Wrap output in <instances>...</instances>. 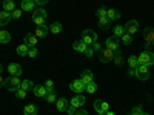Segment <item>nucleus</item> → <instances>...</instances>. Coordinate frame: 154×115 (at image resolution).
I'll use <instances>...</instances> for the list:
<instances>
[{
	"instance_id": "4",
	"label": "nucleus",
	"mask_w": 154,
	"mask_h": 115,
	"mask_svg": "<svg viewBox=\"0 0 154 115\" xmlns=\"http://www.w3.org/2000/svg\"><path fill=\"white\" fill-rule=\"evenodd\" d=\"M82 42H85L88 46H91L94 42H97V34L93 29H85L82 32Z\"/></svg>"
},
{
	"instance_id": "6",
	"label": "nucleus",
	"mask_w": 154,
	"mask_h": 115,
	"mask_svg": "<svg viewBox=\"0 0 154 115\" xmlns=\"http://www.w3.org/2000/svg\"><path fill=\"white\" fill-rule=\"evenodd\" d=\"M136 77L142 81H146L149 78V71H148V66H143V65H139L136 68Z\"/></svg>"
},
{
	"instance_id": "19",
	"label": "nucleus",
	"mask_w": 154,
	"mask_h": 115,
	"mask_svg": "<svg viewBox=\"0 0 154 115\" xmlns=\"http://www.w3.org/2000/svg\"><path fill=\"white\" fill-rule=\"evenodd\" d=\"M34 95L35 97H43L45 98V95L48 94V91H46V87L43 86V84H37V86H34Z\"/></svg>"
},
{
	"instance_id": "26",
	"label": "nucleus",
	"mask_w": 154,
	"mask_h": 115,
	"mask_svg": "<svg viewBox=\"0 0 154 115\" xmlns=\"http://www.w3.org/2000/svg\"><path fill=\"white\" fill-rule=\"evenodd\" d=\"M25 115H37V106L35 105H26L23 109Z\"/></svg>"
},
{
	"instance_id": "33",
	"label": "nucleus",
	"mask_w": 154,
	"mask_h": 115,
	"mask_svg": "<svg viewBox=\"0 0 154 115\" xmlns=\"http://www.w3.org/2000/svg\"><path fill=\"white\" fill-rule=\"evenodd\" d=\"M85 91H86L88 94H94V92L97 91V84H96L94 81H91V83H88V84L85 86Z\"/></svg>"
},
{
	"instance_id": "31",
	"label": "nucleus",
	"mask_w": 154,
	"mask_h": 115,
	"mask_svg": "<svg viewBox=\"0 0 154 115\" xmlns=\"http://www.w3.org/2000/svg\"><path fill=\"white\" fill-rule=\"evenodd\" d=\"M126 31H125V26H122V25H117V26H114V37H122L123 34H125Z\"/></svg>"
},
{
	"instance_id": "3",
	"label": "nucleus",
	"mask_w": 154,
	"mask_h": 115,
	"mask_svg": "<svg viewBox=\"0 0 154 115\" xmlns=\"http://www.w3.org/2000/svg\"><path fill=\"white\" fill-rule=\"evenodd\" d=\"M45 20H46V11L45 9H35L32 12V22L37 25V26L45 25Z\"/></svg>"
},
{
	"instance_id": "53",
	"label": "nucleus",
	"mask_w": 154,
	"mask_h": 115,
	"mask_svg": "<svg viewBox=\"0 0 154 115\" xmlns=\"http://www.w3.org/2000/svg\"><path fill=\"white\" fill-rule=\"evenodd\" d=\"M152 46H154V42H152Z\"/></svg>"
},
{
	"instance_id": "9",
	"label": "nucleus",
	"mask_w": 154,
	"mask_h": 115,
	"mask_svg": "<svg viewBox=\"0 0 154 115\" xmlns=\"http://www.w3.org/2000/svg\"><path fill=\"white\" fill-rule=\"evenodd\" d=\"M94 109L97 114H102V115H105L108 111H109V106L106 101H102V100H96L94 101Z\"/></svg>"
},
{
	"instance_id": "36",
	"label": "nucleus",
	"mask_w": 154,
	"mask_h": 115,
	"mask_svg": "<svg viewBox=\"0 0 154 115\" xmlns=\"http://www.w3.org/2000/svg\"><path fill=\"white\" fill-rule=\"evenodd\" d=\"M122 42H123V45H131V42H133V35H131V34H128V32H125V34L122 35Z\"/></svg>"
},
{
	"instance_id": "41",
	"label": "nucleus",
	"mask_w": 154,
	"mask_h": 115,
	"mask_svg": "<svg viewBox=\"0 0 154 115\" xmlns=\"http://www.w3.org/2000/svg\"><path fill=\"white\" fill-rule=\"evenodd\" d=\"M20 16H22V9H14L11 12V17L12 19H20Z\"/></svg>"
},
{
	"instance_id": "16",
	"label": "nucleus",
	"mask_w": 154,
	"mask_h": 115,
	"mask_svg": "<svg viewBox=\"0 0 154 115\" xmlns=\"http://www.w3.org/2000/svg\"><path fill=\"white\" fill-rule=\"evenodd\" d=\"M56 108H57L59 112H65L66 108H68V100H66L65 97L57 98V101H56Z\"/></svg>"
},
{
	"instance_id": "43",
	"label": "nucleus",
	"mask_w": 154,
	"mask_h": 115,
	"mask_svg": "<svg viewBox=\"0 0 154 115\" xmlns=\"http://www.w3.org/2000/svg\"><path fill=\"white\" fill-rule=\"evenodd\" d=\"M91 48H93L94 51H97V52H100V51H102V45H100L99 42H94V43L91 45Z\"/></svg>"
},
{
	"instance_id": "32",
	"label": "nucleus",
	"mask_w": 154,
	"mask_h": 115,
	"mask_svg": "<svg viewBox=\"0 0 154 115\" xmlns=\"http://www.w3.org/2000/svg\"><path fill=\"white\" fill-rule=\"evenodd\" d=\"M128 65H130V68L136 69V68L139 66V58H137L136 55H131L130 58H128Z\"/></svg>"
},
{
	"instance_id": "34",
	"label": "nucleus",
	"mask_w": 154,
	"mask_h": 115,
	"mask_svg": "<svg viewBox=\"0 0 154 115\" xmlns=\"http://www.w3.org/2000/svg\"><path fill=\"white\" fill-rule=\"evenodd\" d=\"M106 12H108V9L105 6H102V8H99L96 11V16H97V19H105L106 17Z\"/></svg>"
},
{
	"instance_id": "10",
	"label": "nucleus",
	"mask_w": 154,
	"mask_h": 115,
	"mask_svg": "<svg viewBox=\"0 0 154 115\" xmlns=\"http://www.w3.org/2000/svg\"><path fill=\"white\" fill-rule=\"evenodd\" d=\"M143 37H145V43H146V48H149L151 45H152V42H154V29L152 28H145V31H143Z\"/></svg>"
},
{
	"instance_id": "17",
	"label": "nucleus",
	"mask_w": 154,
	"mask_h": 115,
	"mask_svg": "<svg viewBox=\"0 0 154 115\" xmlns=\"http://www.w3.org/2000/svg\"><path fill=\"white\" fill-rule=\"evenodd\" d=\"M11 12L8 11H0V26H5V25H8L11 22Z\"/></svg>"
},
{
	"instance_id": "18",
	"label": "nucleus",
	"mask_w": 154,
	"mask_h": 115,
	"mask_svg": "<svg viewBox=\"0 0 154 115\" xmlns=\"http://www.w3.org/2000/svg\"><path fill=\"white\" fill-rule=\"evenodd\" d=\"M88 48V45L85 43V42H82V40H75L74 43H72V49L74 51H77V52H85V49Z\"/></svg>"
},
{
	"instance_id": "42",
	"label": "nucleus",
	"mask_w": 154,
	"mask_h": 115,
	"mask_svg": "<svg viewBox=\"0 0 154 115\" xmlns=\"http://www.w3.org/2000/svg\"><path fill=\"white\" fill-rule=\"evenodd\" d=\"M83 54H85V55L89 58V57H93V54H94V49H93L91 46H88V48L85 49V52H83Z\"/></svg>"
},
{
	"instance_id": "22",
	"label": "nucleus",
	"mask_w": 154,
	"mask_h": 115,
	"mask_svg": "<svg viewBox=\"0 0 154 115\" xmlns=\"http://www.w3.org/2000/svg\"><path fill=\"white\" fill-rule=\"evenodd\" d=\"M35 2L34 0H22V11H31L34 9Z\"/></svg>"
},
{
	"instance_id": "38",
	"label": "nucleus",
	"mask_w": 154,
	"mask_h": 115,
	"mask_svg": "<svg viewBox=\"0 0 154 115\" xmlns=\"http://www.w3.org/2000/svg\"><path fill=\"white\" fill-rule=\"evenodd\" d=\"M130 115H143L142 106H136V108H133V111H131V114H130Z\"/></svg>"
},
{
	"instance_id": "48",
	"label": "nucleus",
	"mask_w": 154,
	"mask_h": 115,
	"mask_svg": "<svg viewBox=\"0 0 154 115\" xmlns=\"http://www.w3.org/2000/svg\"><path fill=\"white\" fill-rule=\"evenodd\" d=\"M3 81H5V78L2 75H0V87H3Z\"/></svg>"
},
{
	"instance_id": "23",
	"label": "nucleus",
	"mask_w": 154,
	"mask_h": 115,
	"mask_svg": "<svg viewBox=\"0 0 154 115\" xmlns=\"http://www.w3.org/2000/svg\"><path fill=\"white\" fill-rule=\"evenodd\" d=\"M106 17L109 19V22H112V20H119V19H120V12H119L117 9H108Z\"/></svg>"
},
{
	"instance_id": "21",
	"label": "nucleus",
	"mask_w": 154,
	"mask_h": 115,
	"mask_svg": "<svg viewBox=\"0 0 154 115\" xmlns=\"http://www.w3.org/2000/svg\"><path fill=\"white\" fill-rule=\"evenodd\" d=\"M48 28H49V32H53V34H60V32H62V29H63V26H62V23H60V22H54V23H51Z\"/></svg>"
},
{
	"instance_id": "47",
	"label": "nucleus",
	"mask_w": 154,
	"mask_h": 115,
	"mask_svg": "<svg viewBox=\"0 0 154 115\" xmlns=\"http://www.w3.org/2000/svg\"><path fill=\"white\" fill-rule=\"evenodd\" d=\"M128 75H130V77H133V75H136V69H133V68H130V71H128Z\"/></svg>"
},
{
	"instance_id": "25",
	"label": "nucleus",
	"mask_w": 154,
	"mask_h": 115,
	"mask_svg": "<svg viewBox=\"0 0 154 115\" xmlns=\"http://www.w3.org/2000/svg\"><path fill=\"white\" fill-rule=\"evenodd\" d=\"M20 89H23V91H26V92H28V91H32V89H34V83L26 78V80H23V81L20 83Z\"/></svg>"
},
{
	"instance_id": "28",
	"label": "nucleus",
	"mask_w": 154,
	"mask_h": 115,
	"mask_svg": "<svg viewBox=\"0 0 154 115\" xmlns=\"http://www.w3.org/2000/svg\"><path fill=\"white\" fill-rule=\"evenodd\" d=\"M45 100H46V103H56L57 101V94H56L54 89L53 91H48V94L45 95Z\"/></svg>"
},
{
	"instance_id": "27",
	"label": "nucleus",
	"mask_w": 154,
	"mask_h": 115,
	"mask_svg": "<svg viewBox=\"0 0 154 115\" xmlns=\"http://www.w3.org/2000/svg\"><path fill=\"white\" fill-rule=\"evenodd\" d=\"M28 51H29V46H26V45H19L17 46V49H16V52L20 55V57H25V55H28Z\"/></svg>"
},
{
	"instance_id": "5",
	"label": "nucleus",
	"mask_w": 154,
	"mask_h": 115,
	"mask_svg": "<svg viewBox=\"0 0 154 115\" xmlns=\"http://www.w3.org/2000/svg\"><path fill=\"white\" fill-rule=\"evenodd\" d=\"M99 58L102 63H109L114 58V51L108 49V48H102V51L99 52Z\"/></svg>"
},
{
	"instance_id": "15",
	"label": "nucleus",
	"mask_w": 154,
	"mask_h": 115,
	"mask_svg": "<svg viewBox=\"0 0 154 115\" xmlns=\"http://www.w3.org/2000/svg\"><path fill=\"white\" fill-rule=\"evenodd\" d=\"M48 32H49V28H48V26H45V25H42V26H37V29H35L34 35H35L37 38H45V37L48 35Z\"/></svg>"
},
{
	"instance_id": "50",
	"label": "nucleus",
	"mask_w": 154,
	"mask_h": 115,
	"mask_svg": "<svg viewBox=\"0 0 154 115\" xmlns=\"http://www.w3.org/2000/svg\"><path fill=\"white\" fill-rule=\"evenodd\" d=\"M2 71H3V66H2V65H0V74H2Z\"/></svg>"
},
{
	"instance_id": "12",
	"label": "nucleus",
	"mask_w": 154,
	"mask_h": 115,
	"mask_svg": "<svg viewBox=\"0 0 154 115\" xmlns=\"http://www.w3.org/2000/svg\"><path fill=\"white\" fill-rule=\"evenodd\" d=\"M8 72H9L12 77H19L23 71H22V66L17 65V63H9V65H8Z\"/></svg>"
},
{
	"instance_id": "13",
	"label": "nucleus",
	"mask_w": 154,
	"mask_h": 115,
	"mask_svg": "<svg viewBox=\"0 0 154 115\" xmlns=\"http://www.w3.org/2000/svg\"><path fill=\"white\" fill-rule=\"evenodd\" d=\"M83 105H85V97H83V95L77 94V95H74V97L71 98V106L80 108V106H83Z\"/></svg>"
},
{
	"instance_id": "37",
	"label": "nucleus",
	"mask_w": 154,
	"mask_h": 115,
	"mask_svg": "<svg viewBox=\"0 0 154 115\" xmlns=\"http://www.w3.org/2000/svg\"><path fill=\"white\" fill-rule=\"evenodd\" d=\"M37 54H38V51H37V48H35V46L29 48V51H28V57H29V58H35V57H37Z\"/></svg>"
},
{
	"instance_id": "46",
	"label": "nucleus",
	"mask_w": 154,
	"mask_h": 115,
	"mask_svg": "<svg viewBox=\"0 0 154 115\" xmlns=\"http://www.w3.org/2000/svg\"><path fill=\"white\" fill-rule=\"evenodd\" d=\"M74 115H88V112H86L85 109H79V111H75Z\"/></svg>"
},
{
	"instance_id": "11",
	"label": "nucleus",
	"mask_w": 154,
	"mask_h": 115,
	"mask_svg": "<svg viewBox=\"0 0 154 115\" xmlns=\"http://www.w3.org/2000/svg\"><path fill=\"white\" fill-rule=\"evenodd\" d=\"M125 31H126L128 34H136V32L139 31V22H137V20H130V22H126Z\"/></svg>"
},
{
	"instance_id": "14",
	"label": "nucleus",
	"mask_w": 154,
	"mask_h": 115,
	"mask_svg": "<svg viewBox=\"0 0 154 115\" xmlns=\"http://www.w3.org/2000/svg\"><path fill=\"white\" fill-rule=\"evenodd\" d=\"M93 78H94V75H93V72L89 71V69H85V71H82V74H80V80H82L85 84L91 83V81H93Z\"/></svg>"
},
{
	"instance_id": "2",
	"label": "nucleus",
	"mask_w": 154,
	"mask_h": 115,
	"mask_svg": "<svg viewBox=\"0 0 154 115\" xmlns=\"http://www.w3.org/2000/svg\"><path fill=\"white\" fill-rule=\"evenodd\" d=\"M139 65H143V66H151L154 65V54L151 52V51H143L142 54H140L139 57Z\"/></svg>"
},
{
	"instance_id": "49",
	"label": "nucleus",
	"mask_w": 154,
	"mask_h": 115,
	"mask_svg": "<svg viewBox=\"0 0 154 115\" xmlns=\"http://www.w3.org/2000/svg\"><path fill=\"white\" fill-rule=\"evenodd\" d=\"M105 115H116V114H114V112H111V111H108V112H106Z\"/></svg>"
},
{
	"instance_id": "51",
	"label": "nucleus",
	"mask_w": 154,
	"mask_h": 115,
	"mask_svg": "<svg viewBox=\"0 0 154 115\" xmlns=\"http://www.w3.org/2000/svg\"><path fill=\"white\" fill-rule=\"evenodd\" d=\"M143 115H149V114H143Z\"/></svg>"
},
{
	"instance_id": "8",
	"label": "nucleus",
	"mask_w": 154,
	"mask_h": 115,
	"mask_svg": "<svg viewBox=\"0 0 154 115\" xmlns=\"http://www.w3.org/2000/svg\"><path fill=\"white\" fill-rule=\"evenodd\" d=\"M85 83L79 78V80H74V81H71L69 83V89H71V91L72 92H75V94H82L83 91H85Z\"/></svg>"
},
{
	"instance_id": "1",
	"label": "nucleus",
	"mask_w": 154,
	"mask_h": 115,
	"mask_svg": "<svg viewBox=\"0 0 154 115\" xmlns=\"http://www.w3.org/2000/svg\"><path fill=\"white\" fill-rule=\"evenodd\" d=\"M20 80H19V77H8V78H5L3 81V86L8 89V91H12V92H16L17 89H20Z\"/></svg>"
},
{
	"instance_id": "20",
	"label": "nucleus",
	"mask_w": 154,
	"mask_h": 115,
	"mask_svg": "<svg viewBox=\"0 0 154 115\" xmlns=\"http://www.w3.org/2000/svg\"><path fill=\"white\" fill-rule=\"evenodd\" d=\"M25 45L29 46V48L35 46L37 45V37L34 34H26V35H25Z\"/></svg>"
},
{
	"instance_id": "35",
	"label": "nucleus",
	"mask_w": 154,
	"mask_h": 115,
	"mask_svg": "<svg viewBox=\"0 0 154 115\" xmlns=\"http://www.w3.org/2000/svg\"><path fill=\"white\" fill-rule=\"evenodd\" d=\"M99 26H100L102 29H106V28L109 26V19H108V17H105V19H99Z\"/></svg>"
},
{
	"instance_id": "52",
	"label": "nucleus",
	"mask_w": 154,
	"mask_h": 115,
	"mask_svg": "<svg viewBox=\"0 0 154 115\" xmlns=\"http://www.w3.org/2000/svg\"><path fill=\"white\" fill-rule=\"evenodd\" d=\"M97 115H102V114H97Z\"/></svg>"
},
{
	"instance_id": "30",
	"label": "nucleus",
	"mask_w": 154,
	"mask_h": 115,
	"mask_svg": "<svg viewBox=\"0 0 154 115\" xmlns=\"http://www.w3.org/2000/svg\"><path fill=\"white\" fill-rule=\"evenodd\" d=\"M11 34L8 31H0V43H9Z\"/></svg>"
},
{
	"instance_id": "39",
	"label": "nucleus",
	"mask_w": 154,
	"mask_h": 115,
	"mask_svg": "<svg viewBox=\"0 0 154 115\" xmlns=\"http://www.w3.org/2000/svg\"><path fill=\"white\" fill-rule=\"evenodd\" d=\"M43 86L46 87V91H53V89H54V81L53 80H46Z\"/></svg>"
},
{
	"instance_id": "45",
	"label": "nucleus",
	"mask_w": 154,
	"mask_h": 115,
	"mask_svg": "<svg viewBox=\"0 0 154 115\" xmlns=\"http://www.w3.org/2000/svg\"><path fill=\"white\" fill-rule=\"evenodd\" d=\"M66 112H68L69 115H74V114H75V108H74V106H68V108H66Z\"/></svg>"
},
{
	"instance_id": "40",
	"label": "nucleus",
	"mask_w": 154,
	"mask_h": 115,
	"mask_svg": "<svg viewBox=\"0 0 154 115\" xmlns=\"http://www.w3.org/2000/svg\"><path fill=\"white\" fill-rule=\"evenodd\" d=\"M16 97L17 98H25V97H26V91H23V89H17V91H16Z\"/></svg>"
},
{
	"instance_id": "7",
	"label": "nucleus",
	"mask_w": 154,
	"mask_h": 115,
	"mask_svg": "<svg viewBox=\"0 0 154 115\" xmlns=\"http://www.w3.org/2000/svg\"><path fill=\"white\" fill-rule=\"evenodd\" d=\"M105 46H106L108 49L114 51V52H117V51H120V42H119V38H117V37H114V35L108 38L106 43H105Z\"/></svg>"
},
{
	"instance_id": "24",
	"label": "nucleus",
	"mask_w": 154,
	"mask_h": 115,
	"mask_svg": "<svg viewBox=\"0 0 154 115\" xmlns=\"http://www.w3.org/2000/svg\"><path fill=\"white\" fill-rule=\"evenodd\" d=\"M14 9H16V3H14V0H3V11L12 12Z\"/></svg>"
},
{
	"instance_id": "29",
	"label": "nucleus",
	"mask_w": 154,
	"mask_h": 115,
	"mask_svg": "<svg viewBox=\"0 0 154 115\" xmlns=\"http://www.w3.org/2000/svg\"><path fill=\"white\" fill-rule=\"evenodd\" d=\"M112 61H114V65H116V66H122V65H123V58H122L120 51L114 52V58H112Z\"/></svg>"
},
{
	"instance_id": "44",
	"label": "nucleus",
	"mask_w": 154,
	"mask_h": 115,
	"mask_svg": "<svg viewBox=\"0 0 154 115\" xmlns=\"http://www.w3.org/2000/svg\"><path fill=\"white\" fill-rule=\"evenodd\" d=\"M35 2V5H38V6H43V5H46L49 0H34Z\"/></svg>"
}]
</instances>
